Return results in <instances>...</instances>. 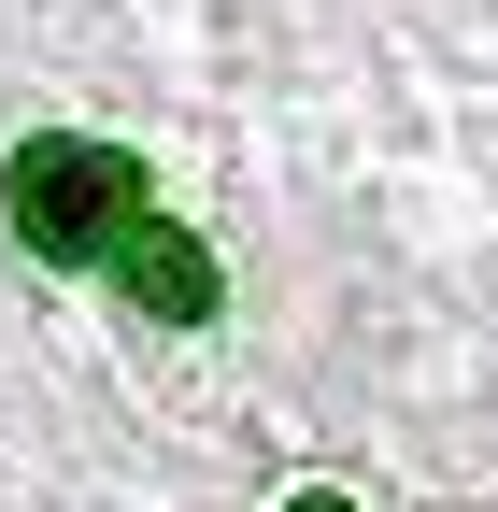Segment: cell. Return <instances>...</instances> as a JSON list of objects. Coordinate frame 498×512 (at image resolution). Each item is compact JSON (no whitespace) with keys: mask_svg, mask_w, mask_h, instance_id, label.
Returning <instances> with one entry per match:
<instances>
[{"mask_svg":"<svg viewBox=\"0 0 498 512\" xmlns=\"http://www.w3.org/2000/svg\"><path fill=\"white\" fill-rule=\"evenodd\" d=\"M114 271H129V299H143V313H171V328H200V313H214V256L185 242V228H157V214L114 242Z\"/></svg>","mask_w":498,"mask_h":512,"instance_id":"obj_2","label":"cell"},{"mask_svg":"<svg viewBox=\"0 0 498 512\" xmlns=\"http://www.w3.org/2000/svg\"><path fill=\"white\" fill-rule=\"evenodd\" d=\"M15 228H29V256H57V271L114 256V242L143 228V157H114V143H72V128H43V143L15 157Z\"/></svg>","mask_w":498,"mask_h":512,"instance_id":"obj_1","label":"cell"},{"mask_svg":"<svg viewBox=\"0 0 498 512\" xmlns=\"http://www.w3.org/2000/svg\"><path fill=\"white\" fill-rule=\"evenodd\" d=\"M299 512H356V498H299Z\"/></svg>","mask_w":498,"mask_h":512,"instance_id":"obj_3","label":"cell"}]
</instances>
